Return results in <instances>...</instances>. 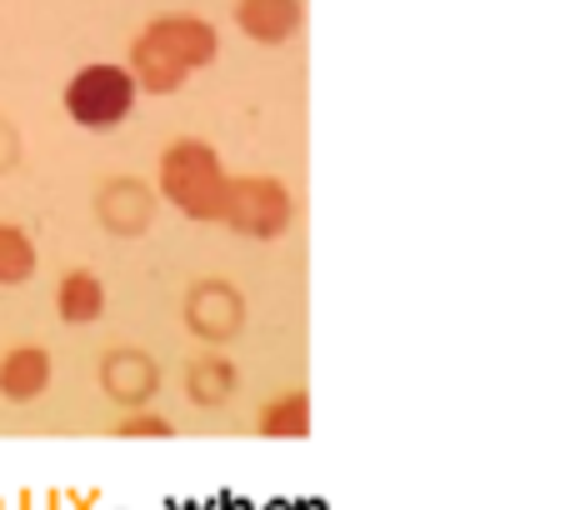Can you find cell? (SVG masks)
Listing matches in <instances>:
<instances>
[{"label": "cell", "instance_id": "3957f363", "mask_svg": "<svg viewBox=\"0 0 565 510\" xmlns=\"http://www.w3.org/2000/svg\"><path fill=\"white\" fill-rule=\"evenodd\" d=\"M136 100H140V91H136V81H130L126 61L81 65L61 91V106H65V116H71V126L90 130V136L120 130L130 120V110H136Z\"/></svg>", "mask_w": 565, "mask_h": 510}, {"label": "cell", "instance_id": "8992f818", "mask_svg": "<svg viewBox=\"0 0 565 510\" xmlns=\"http://www.w3.org/2000/svg\"><path fill=\"white\" fill-rule=\"evenodd\" d=\"M306 6L300 0H235V25L256 45H286L296 41Z\"/></svg>", "mask_w": 565, "mask_h": 510}, {"label": "cell", "instance_id": "7a4b0ae2", "mask_svg": "<svg viewBox=\"0 0 565 510\" xmlns=\"http://www.w3.org/2000/svg\"><path fill=\"white\" fill-rule=\"evenodd\" d=\"M225 176H231V170H225L221 150L201 136L171 140L156 160L160 201L171 205L175 215L195 221V225H215V215H221V195H225Z\"/></svg>", "mask_w": 565, "mask_h": 510}, {"label": "cell", "instance_id": "30bf717a", "mask_svg": "<svg viewBox=\"0 0 565 510\" xmlns=\"http://www.w3.org/2000/svg\"><path fill=\"white\" fill-rule=\"evenodd\" d=\"M171 431H175V425L166 421V415H146V411L126 415V421L116 425V436H171Z\"/></svg>", "mask_w": 565, "mask_h": 510}, {"label": "cell", "instance_id": "ba28073f", "mask_svg": "<svg viewBox=\"0 0 565 510\" xmlns=\"http://www.w3.org/2000/svg\"><path fill=\"white\" fill-rule=\"evenodd\" d=\"M256 431L270 440H300L310 436V395L306 391H286L276 395V401L260 405L256 415Z\"/></svg>", "mask_w": 565, "mask_h": 510}, {"label": "cell", "instance_id": "9c48e42d", "mask_svg": "<svg viewBox=\"0 0 565 510\" xmlns=\"http://www.w3.org/2000/svg\"><path fill=\"white\" fill-rule=\"evenodd\" d=\"M35 266H41V255H35L31 231H25V225L0 221V290L25 286V280L35 276Z\"/></svg>", "mask_w": 565, "mask_h": 510}, {"label": "cell", "instance_id": "277c9868", "mask_svg": "<svg viewBox=\"0 0 565 510\" xmlns=\"http://www.w3.org/2000/svg\"><path fill=\"white\" fill-rule=\"evenodd\" d=\"M290 221H296V195L280 176H225L215 225H225L231 235H246V241H280Z\"/></svg>", "mask_w": 565, "mask_h": 510}, {"label": "cell", "instance_id": "6da1fadb", "mask_svg": "<svg viewBox=\"0 0 565 510\" xmlns=\"http://www.w3.org/2000/svg\"><path fill=\"white\" fill-rule=\"evenodd\" d=\"M215 55H221V31L205 15L171 11V15H156L130 41L126 71L140 96H175L195 71L215 65Z\"/></svg>", "mask_w": 565, "mask_h": 510}, {"label": "cell", "instance_id": "52a82bcc", "mask_svg": "<svg viewBox=\"0 0 565 510\" xmlns=\"http://www.w3.org/2000/svg\"><path fill=\"white\" fill-rule=\"evenodd\" d=\"M106 280L96 276V270L75 266L61 276V286H55V316L65 320V326H96L100 316H106Z\"/></svg>", "mask_w": 565, "mask_h": 510}, {"label": "cell", "instance_id": "5b68a950", "mask_svg": "<svg viewBox=\"0 0 565 510\" xmlns=\"http://www.w3.org/2000/svg\"><path fill=\"white\" fill-rule=\"evenodd\" d=\"M51 351L45 346H11V351L0 355V395L11 405H31L51 391Z\"/></svg>", "mask_w": 565, "mask_h": 510}]
</instances>
